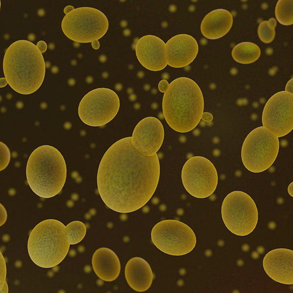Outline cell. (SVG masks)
<instances>
[{
	"label": "cell",
	"instance_id": "obj_16",
	"mask_svg": "<svg viewBox=\"0 0 293 293\" xmlns=\"http://www.w3.org/2000/svg\"><path fill=\"white\" fill-rule=\"evenodd\" d=\"M167 64L175 68L189 65L196 58L198 52V44L191 36L181 34L169 39L166 44Z\"/></svg>",
	"mask_w": 293,
	"mask_h": 293
},
{
	"label": "cell",
	"instance_id": "obj_21",
	"mask_svg": "<svg viewBox=\"0 0 293 293\" xmlns=\"http://www.w3.org/2000/svg\"><path fill=\"white\" fill-rule=\"evenodd\" d=\"M293 0H279L275 8V15L277 20L284 25L293 24Z\"/></svg>",
	"mask_w": 293,
	"mask_h": 293
},
{
	"label": "cell",
	"instance_id": "obj_10",
	"mask_svg": "<svg viewBox=\"0 0 293 293\" xmlns=\"http://www.w3.org/2000/svg\"><path fill=\"white\" fill-rule=\"evenodd\" d=\"M120 107V100L113 90L107 88H97L86 94L78 107L81 121L91 126H100L111 121Z\"/></svg>",
	"mask_w": 293,
	"mask_h": 293
},
{
	"label": "cell",
	"instance_id": "obj_30",
	"mask_svg": "<svg viewBox=\"0 0 293 293\" xmlns=\"http://www.w3.org/2000/svg\"><path fill=\"white\" fill-rule=\"evenodd\" d=\"M0 87H3L4 86H5L7 84V82L6 81V79L4 78H1L0 79Z\"/></svg>",
	"mask_w": 293,
	"mask_h": 293
},
{
	"label": "cell",
	"instance_id": "obj_24",
	"mask_svg": "<svg viewBox=\"0 0 293 293\" xmlns=\"http://www.w3.org/2000/svg\"><path fill=\"white\" fill-rule=\"evenodd\" d=\"M0 170H2L9 163L10 159V153L7 146L1 142H0Z\"/></svg>",
	"mask_w": 293,
	"mask_h": 293
},
{
	"label": "cell",
	"instance_id": "obj_18",
	"mask_svg": "<svg viewBox=\"0 0 293 293\" xmlns=\"http://www.w3.org/2000/svg\"><path fill=\"white\" fill-rule=\"evenodd\" d=\"M92 266L97 276L107 282L116 279L121 271L118 256L112 250L105 247L99 248L94 252Z\"/></svg>",
	"mask_w": 293,
	"mask_h": 293
},
{
	"label": "cell",
	"instance_id": "obj_12",
	"mask_svg": "<svg viewBox=\"0 0 293 293\" xmlns=\"http://www.w3.org/2000/svg\"><path fill=\"white\" fill-rule=\"evenodd\" d=\"M262 121L277 137L290 133L293 129V93L281 91L272 95L265 105Z\"/></svg>",
	"mask_w": 293,
	"mask_h": 293
},
{
	"label": "cell",
	"instance_id": "obj_5",
	"mask_svg": "<svg viewBox=\"0 0 293 293\" xmlns=\"http://www.w3.org/2000/svg\"><path fill=\"white\" fill-rule=\"evenodd\" d=\"M65 226L49 219L38 223L30 233L27 244L29 255L37 266L51 268L65 258L69 250Z\"/></svg>",
	"mask_w": 293,
	"mask_h": 293
},
{
	"label": "cell",
	"instance_id": "obj_19",
	"mask_svg": "<svg viewBox=\"0 0 293 293\" xmlns=\"http://www.w3.org/2000/svg\"><path fill=\"white\" fill-rule=\"evenodd\" d=\"M233 23L231 13L224 9H215L203 19L200 29L203 35L211 40L220 38L230 30Z\"/></svg>",
	"mask_w": 293,
	"mask_h": 293
},
{
	"label": "cell",
	"instance_id": "obj_2",
	"mask_svg": "<svg viewBox=\"0 0 293 293\" xmlns=\"http://www.w3.org/2000/svg\"><path fill=\"white\" fill-rule=\"evenodd\" d=\"M45 66L37 46L24 40L10 45L3 60V73L8 84L16 92L24 95L33 93L40 87Z\"/></svg>",
	"mask_w": 293,
	"mask_h": 293
},
{
	"label": "cell",
	"instance_id": "obj_23",
	"mask_svg": "<svg viewBox=\"0 0 293 293\" xmlns=\"http://www.w3.org/2000/svg\"><path fill=\"white\" fill-rule=\"evenodd\" d=\"M276 21L273 18L268 21H262L258 27V35L260 40L264 43L271 42L275 37V28Z\"/></svg>",
	"mask_w": 293,
	"mask_h": 293
},
{
	"label": "cell",
	"instance_id": "obj_8",
	"mask_svg": "<svg viewBox=\"0 0 293 293\" xmlns=\"http://www.w3.org/2000/svg\"><path fill=\"white\" fill-rule=\"evenodd\" d=\"M223 221L232 233L244 236L255 229L258 213L252 198L242 191H233L224 198L221 207Z\"/></svg>",
	"mask_w": 293,
	"mask_h": 293
},
{
	"label": "cell",
	"instance_id": "obj_22",
	"mask_svg": "<svg viewBox=\"0 0 293 293\" xmlns=\"http://www.w3.org/2000/svg\"><path fill=\"white\" fill-rule=\"evenodd\" d=\"M66 235L70 245H75L80 242L84 237L86 227L80 221H74L65 226Z\"/></svg>",
	"mask_w": 293,
	"mask_h": 293
},
{
	"label": "cell",
	"instance_id": "obj_7",
	"mask_svg": "<svg viewBox=\"0 0 293 293\" xmlns=\"http://www.w3.org/2000/svg\"><path fill=\"white\" fill-rule=\"evenodd\" d=\"M61 27L64 35L77 42L87 43L103 37L108 28L106 16L90 7L74 9L63 18Z\"/></svg>",
	"mask_w": 293,
	"mask_h": 293
},
{
	"label": "cell",
	"instance_id": "obj_25",
	"mask_svg": "<svg viewBox=\"0 0 293 293\" xmlns=\"http://www.w3.org/2000/svg\"><path fill=\"white\" fill-rule=\"evenodd\" d=\"M169 84L166 80H161L158 84V89L161 92L165 93L168 87Z\"/></svg>",
	"mask_w": 293,
	"mask_h": 293
},
{
	"label": "cell",
	"instance_id": "obj_6",
	"mask_svg": "<svg viewBox=\"0 0 293 293\" xmlns=\"http://www.w3.org/2000/svg\"><path fill=\"white\" fill-rule=\"evenodd\" d=\"M279 148L278 137L264 126L253 129L245 139L241 158L249 171L259 173L270 167L275 161Z\"/></svg>",
	"mask_w": 293,
	"mask_h": 293
},
{
	"label": "cell",
	"instance_id": "obj_27",
	"mask_svg": "<svg viewBox=\"0 0 293 293\" xmlns=\"http://www.w3.org/2000/svg\"><path fill=\"white\" fill-rule=\"evenodd\" d=\"M293 79H292L287 84L286 87V90L293 93Z\"/></svg>",
	"mask_w": 293,
	"mask_h": 293
},
{
	"label": "cell",
	"instance_id": "obj_15",
	"mask_svg": "<svg viewBox=\"0 0 293 293\" xmlns=\"http://www.w3.org/2000/svg\"><path fill=\"white\" fill-rule=\"evenodd\" d=\"M264 270L273 280L284 284H293V251L277 248L268 252L263 260Z\"/></svg>",
	"mask_w": 293,
	"mask_h": 293
},
{
	"label": "cell",
	"instance_id": "obj_17",
	"mask_svg": "<svg viewBox=\"0 0 293 293\" xmlns=\"http://www.w3.org/2000/svg\"><path fill=\"white\" fill-rule=\"evenodd\" d=\"M126 280L135 291L144 292L151 286L153 273L148 262L139 257H134L127 262L125 270Z\"/></svg>",
	"mask_w": 293,
	"mask_h": 293
},
{
	"label": "cell",
	"instance_id": "obj_3",
	"mask_svg": "<svg viewBox=\"0 0 293 293\" xmlns=\"http://www.w3.org/2000/svg\"><path fill=\"white\" fill-rule=\"evenodd\" d=\"M204 107V98L200 87L188 77H179L172 81L163 96L164 118L169 126L178 132L193 129L202 118Z\"/></svg>",
	"mask_w": 293,
	"mask_h": 293
},
{
	"label": "cell",
	"instance_id": "obj_20",
	"mask_svg": "<svg viewBox=\"0 0 293 293\" xmlns=\"http://www.w3.org/2000/svg\"><path fill=\"white\" fill-rule=\"evenodd\" d=\"M261 55L259 46L251 42H242L233 48L231 55L237 62L242 64H250L255 62Z\"/></svg>",
	"mask_w": 293,
	"mask_h": 293
},
{
	"label": "cell",
	"instance_id": "obj_29",
	"mask_svg": "<svg viewBox=\"0 0 293 293\" xmlns=\"http://www.w3.org/2000/svg\"><path fill=\"white\" fill-rule=\"evenodd\" d=\"M74 8L71 5H68L66 6L63 10V12L65 14H67L73 10Z\"/></svg>",
	"mask_w": 293,
	"mask_h": 293
},
{
	"label": "cell",
	"instance_id": "obj_9",
	"mask_svg": "<svg viewBox=\"0 0 293 293\" xmlns=\"http://www.w3.org/2000/svg\"><path fill=\"white\" fill-rule=\"evenodd\" d=\"M151 238L162 252L173 256H181L191 251L196 244L193 230L186 224L176 220H164L152 228Z\"/></svg>",
	"mask_w": 293,
	"mask_h": 293
},
{
	"label": "cell",
	"instance_id": "obj_4",
	"mask_svg": "<svg viewBox=\"0 0 293 293\" xmlns=\"http://www.w3.org/2000/svg\"><path fill=\"white\" fill-rule=\"evenodd\" d=\"M66 172L63 156L56 148L50 145L36 148L27 162L28 184L36 195L42 198L53 197L62 190Z\"/></svg>",
	"mask_w": 293,
	"mask_h": 293
},
{
	"label": "cell",
	"instance_id": "obj_13",
	"mask_svg": "<svg viewBox=\"0 0 293 293\" xmlns=\"http://www.w3.org/2000/svg\"><path fill=\"white\" fill-rule=\"evenodd\" d=\"M131 137L132 145L138 152L146 156H152L163 144L164 127L159 120L147 117L137 124Z\"/></svg>",
	"mask_w": 293,
	"mask_h": 293
},
{
	"label": "cell",
	"instance_id": "obj_28",
	"mask_svg": "<svg viewBox=\"0 0 293 293\" xmlns=\"http://www.w3.org/2000/svg\"><path fill=\"white\" fill-rule=\"evenodd\" d=\"M91 45L94 49L97 50L99 48L100 44L98 40H95L91 42Z\"/></svg>",
	"mask_w": 293,
	"mask_h": 293
},
{
	"label": "cell",
	"instance_id": "obj_1",
	"mask_svg": "<svg viewBox=\"0 0 293 293\" xmlns=\"http://www.w3.org/2000/svg\"><path fill=\"white\" fill-rule=\"evenodd\" d=\"M159 176L157 153L143 155L132 146L131 137H125L111 145L101 159L97 176L98 192L110 209L130 213L151 198Z\"/></svg>",
	"mask_w": 293,
	"mask_h": 293
},
{
	"label": "cell",
	"instance_id": "obj_11",
	"mask_svg": "<svg viewBox=\"0 0 293 293\" xmlns=\"http://www.w3.org/2000/svg\"><path fill=\"white\" fill-rule=\"evenodd\" d=\"M181 178L186 190L197 198H205L213 194L218 184V175L213 164L200 156L190 157L185 163Z\"/></svg>",
	"mask_w": 293,
	"mask_h": 293
},
{
	"label": "cell",
	"instance_id": "obj_26",
	"mask_svg": "<svg viewBox=\"0 0 293 293\" xmlns=\"http://www.w3.org/2000/svg\"><path fill=\"white\" fill-rule=\"evenodd\" d=\"M36 46L42 53H44L46 50L47 44L46 42L43 41L38 42Z\"/></svg>",
	"mask_w": 293,
	"mask_h": 293
},
{
	"label": "cell",
	"instance_id": "obj_14",
	"mask_svg": "<svg viewBox=\"0 0 293 293\" xmlns=\"http://www.w3.org/2000/svg\"><path fill=\"white\" fill-rule=\"evenodd\" d=\"M137 58L146 68L158 71L167 65L166 43L160 38L152 35L143 36L135 45Z\"/></svg>",
	"mask_w": 293,
	"mask_h": 293
}]
</instances>
